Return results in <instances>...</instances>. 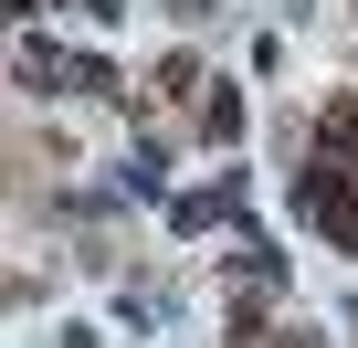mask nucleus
<instances>
[{
    "mask_svg": "<svg viewBox=\"0 0 358 348\" xmlns=\"http://www.w3.org/2000/svg\"><path fill=\"white\" fill-rule=\"evenodd\" d=\"M327 127H337V137H348V148H358V95H348V106H337V116H327Z\"/></svg>",
    "mask_w": 358,
    "mask_h": 348,
    "instance_id": "nucleus-1",
    "label": "nucleus"
}]
</instances>
